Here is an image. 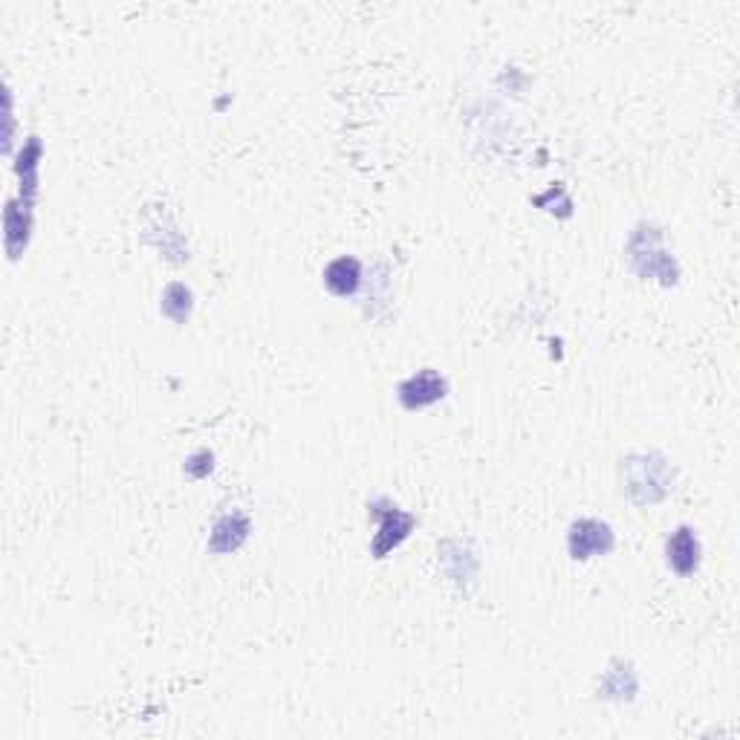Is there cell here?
Returning a JSON list of instances; mask_svg holds the SVG:
<instances>
[{"mask_svg": "<svg viewBox=\"0 0 740 740\" xmlns=\"http://www.w3.org/2000/svg\"><path fill=\"white\" fill-rule=\"evenodd\" d=\"M622 483H625V495L636 506L659 504L668 492L674 489V469L668 458L656 454V451H642L622 460Z\"/></svg>", "mask_w": 740, "mask_h": 740, "instance_id": "1", "label": "cell"}, {"mask_svg": "<svg viewBox=\"0 0 740 740\" xmlns=\"http://www.w3.org/2000/svg\"><path fill=\"white\" fill-rule=\"evenodd\" d=\"M659 244H663V232L656 229L654 223H640L628 240V260L640 276L663 278V283H674L677 281V264Z\"/></svg>", "mask_w": 740, "mask_h": 740, "instance_id": "2", "label": "cell"}, {"mask_svg": "<svg viewBox=\"0 0 740 740\" xmlns=\"http://www.w3.org/2000/svg\"><path fill=\"white\" fill-rule=\"evenodd\" d=\"M371 512L376 518V535H374V556L385 558L390 550H397L399 544L411 535L414 515L399 510L397 504H390L385 497L371 504Z\"/></svg>", "mask_w": 740, "mask_h": 740, "instance_id": "3", "label": "cell"}, {"mask_svg": "<svg viewBox=\"0 0 740 740\" xmlns=\"http://www.w3.org/2000/svg\"><path fill=\"white\" fill-rule=\"evenodd\" d=\"M613 529L604 521L596 518H579L572 521L570 533H567V550L576 561H588L593 556L613 550Z\"/></svg>", "mask_w": 740, "mask_h": 740, "instance_id": "4", "label": "cell"}, {"mask_svg": "<svg viewBox=\"0 0 740 740\" xmlns=\"http://www.w3.org/2000/svg\"><path fill=\"white\" fill-rule=\"evenodd\" d=\"M446 390H449V382L437 371H431V367H422V371H417L405 382H399L397 397L408 411H420V408L440 403L446 397Z\"/></svg>", "mask_w": 740, "mask_h": 740, "instance_id": "5", "label": "cell"}, {"mask_svg": "<svg viewBox=\"0 0 740 740\" xmlns=\"http://www.w3.org/2000/svg\"><path fill=\"white\" fill-rule=\"evenodd\" d=\"M700 538L691 527H677L668 541H665V565L677 572L679 579H688L691 572H697L700 567Z\"/></svg>", "mask_w": 740, "mask_h": 740, "instance_id": "6", "label": "cell"}, {"mask_svg": "<svg viewBox=\"0 0 740 740\" xmlns=\"http://www.w3.org/2000/svg\"><path fill=\"white\" fill-rule=\"evenodd\" d=\"M362 281H365L362 264L356 258H351V255H342V258L330 260L328 267H324V287L339 298L356 296Z\"/></svg>", "mask_w": 740, "mask_h": 740, "instance_id": "7", "label": "cell"}, {"mask_svg": "<svg viewBox=\"0 0 740 740\" xmlns=\"http://www.w3.org/2000/svg\"><path fill=\"white\" fill-rule=\"evenodd\" d=\"M246 538H249V518H246L244 512H229V515H221V518L214 521L208 550L235 553Z\"/></svg>", "mask_w": 740, "mask_h": 740, "instance_id": "8", "label": "cell"}, {"mask_svg": "<svg viewBox=\"0 0 740 740\" xmlns=\"http://www.w3.org/2000/svg\"><path fill=\"white\" fill-rule=\"evenodd\" d=\"M162 313L174 319L176 324H183L189 321L191 315V290L185 283H169L165 292H162Z\"/></svg>", "mask_w": 740, "mask_h": 740, "instance_id": "9", "label": "cell"}]
</instances>
